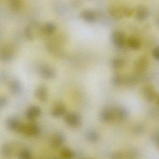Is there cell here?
<instances>
[{
  "label": "cell",
  "instance_id": "d6a6232c",
  "mask_svg": "<svg viewBox=\"0 0 159 159\" xmlns=\"http://www.w3.org/2000/svg\"><path fill=\"white\" fill-rule=\"evenodd\" d=\"M157 24H158V26H159V18L158 19V20H157Z\"/></svg>",
  "mask_w": 159,
  "mask_h": 159
},
{
  "label": "cell",
  "instance_id": "8992f818",
  "mask_svg": "<svg viewBox=\"0 0 159 159\" xmlns=\"http://www.w3.org/2000/svg\"><path fill=\"white\" fill-rule=\"evenodd\" d=\"M40 76L43 79L51 80L54 79L56 76V71L53 67L50 65H41L38 70Z\"/></svg>",
  "mask_w": 159,
  "mask_h": 159
},
{
  "label": "cell",
  "instance_id": "cb8c5ba5",
  "mask_svg": "<svg viewBox=\"0 0 159 159\" xmlns=\"http://www.w3.org/2000/svg\"><path fill=\"white\" fill-rule=\"evenodd\" d=\"M22 0H9V4L10 7L14 10H19L22 7Z\"/></svg>",
  "mask_w": 159,
  "mask_h": 159
},
{
  "label": "cell",
  "instance_id": "4fadbf2b",
  "mask_svg": "<svg viewBox=\"0 0 159 159\" xmlns=\"http://www.w3.org/2000/svg\"><path fill=\"white\" fill-rule=\"evenodd\" d=\"M56 25L52 22H46L41 27L40 33L44 36H49L54 34L56 31Z\"/></svg>",
  "mask_w": 159,
  "mask_h": 159
},
{
  "label": "cell",
  "instance_id": "5b68a950",
  "mask_svg": "<svg viewBox=\"0 0 159 159\" xmlns=\"http://www.w3.org/2000/svg\"><path fill=\"white\" fill-rule=\"evenodd\" d=\"M6 126L7 129L12 131L21 133L24 124L21 123L18 119L11 117L7 120Z\"/></svg>",
  "mask_w": 159,
  "mask_h": 159
},
{
  "label": "cell",
  "instance_id": "2e32d148",
  "mask_svg": "<svg viewBox=\"0 0 159 159\" xmlns=\"http://www.w3.org/2000/svg\"><path fill=\"white\" fill-rule=\"evenodd\" d=\"M65 141V138L62 134L58 133L55 134L51 138L50 144L52 148H58L60 147L64 143Z\"/></svg>",
  "mask_w": 159,
  "mask_h": 159
},
{
  "label": "cell",
  "instance_id": "52a82bcc",
  "mask_svg": "<svg viewBox=\"0 0 159 159\" xmlns=\"http://www.w3.org/2000/svg\"><path fill=\"white\" fill-rule=\"evenodd\" d=\"M41 27L39 28L36 22H32L25 28L24 35L28 40L32 41L37 35V31H40ZM41 34V33H40Z\"/></svg>",
  "mask_w": 159,
  "mask_h": 159
},
{
  "label": "cell",
  "instance_id": "f546056e",
  "mask_svg": "<svg viewBox=\"0 0 159 159\" xmlns=\"http://www.w3.org/2000/svg\"><path fill=\"white\" fill-rule=\"evenodd\" d=\"M122 13L124 15L127 17H130L133 14V10L131 8L126 7L124 8L122 11Z\"/></svg>",
  "mask_w": 159,
  "mask_h": 159
},
{
  "label": "cell",
  "instance_id": "d6986e66",
  "mask_svg": "<svg viewBox=\"0 0 159 159\" xmlns=\"http://www.w3.org/2000/svg\"><path fill=\"white\" fill-rule=\"evenodd\" d=\"M109 15L115 19L118 20L123 16V13L121 10L115 6H112L108 9Z\"/></svg>",
  "mask_w": 159,
  "mask_h": 159
},
{
  "label": "cell",
  "instance_id": "5bb4252c",
  "mask_svg": "<svg viewBox=\"0 0 159 159\" xmlns=\"http://www.w3.org/2000/svg\"><path fill=\"white\" fill-rule=\"evenodd\" d=\"M80 16L83 20L88 23H94L96 20L97 16L96 13L93 10L86 9L80 13Z\"/></svg>",
  "mask_w": 159,
  "mask_h": 159
},
{
  "label": "cell",
  "instance_id": "ac0fdd59",
  "mask_svg": "<svg viewBox=\"0 0 159 159\" xmlns=\"http://www.w3.org/2000/svg\"><path fill=\"white\" fill-rule=\"evenodd\" d=\"M129 46L133 50H139L141 47V43L138 38L135 37H130L127 40Z\"/></svg>",
  "mask_w": 159,
  "mask_h": 159
},
{
  "label": "cell",
  "instance_id": "7c38bea8",
  "mask_svg": "<svg viewBox=\"0 0 159 159\" xmlns=\"http://www.w3.org/2000/svg\"><path fill=\"white\" fill-rule=\"evenodd\" d=\"M149 14V10L144 5H139L136 9L135 17L139 21H144L148 17Z\"/></svg>",
  "mask_w": 159,
  "mask_h": 159
},
{
  "label": "cell",
  "instance_id": "ffe728a7",
  "mask_svg": "<svg viewBox=\"0 0 159 159\" xmlns=\"http://www.w3.org/2000/svg\"><path fill=\"white\" fill-rule=\"evenodd\" d=\"M86 139L91 143H96L99 140V134L97 132L92 130L88 131L86 134Z\"/></svg>",
  "mask_w": 159,
  "mask_h": 159
},
{
  "label": "cell",
  "instance_id": "484cf974",
  "mask_svg": "<svg viewBox=\"0 0 159 159\" xmlns=\"http://www.w3.org/2000/svg\"><path fill=\"white\" fill-rule=\"evenodd\" d=\"M124 64V61L120 58H115L112 61V66L115 69L121 68Z\"/></svg>",
  "mask_w": 159,
  "mask_h": 159
},
{
  "label": "cell",
  "instance_id": "4dcf8cb0",
  "mask_svg": "<svg viewBox=\"0 0 159 159\" xmlns=\"http://www.w3.org/2000/svg\"><path fill=\"white\" fill-rule=\"evenodd\" d=\"M121 79L120 77H119V75H115L114 76L113 80H112V81H113V83L115 85H119L120 83L121 82Z\"/></svg>",
  "mask_w": 159,
  "mask_h": 159
},
{
  "label": "cell",
  "instance_id": "277c9868",
  "mask_svg": "<svg viewBox=\"0 0 159 159\" xmlns=\"http://www.w3.org/2000/svg\"><path fill=\"white\" fill-rule=\"evenodd\" d=\"M15 49L10 45H6L3 47L0 52L1 60L4 62H10L15 57Z\"/></svg>",
  "mask_w": 159,
  "mask_h": 159
},
{
  "label": "cell",
  "instance_id": "e0dca14e",
  "mask_svg": "<svg viewBox=\"0 0 159 159\" xmlns=\"http://www.w3.org/2000/svg\"><path fill=\"white\" fill-rule=\"evenodd\" d=\"M143 94L145 99L148 102H152L157 97V93L151 85L144 87Z\"/></svg>",
  "mask_w": 159,
  "mask_h": 159
},
{
  "label": "cell",
  "instance_id": "f1b7e54d",
  "mask_svg": "<svg viewBox=\"0 0 159 159\" xmlns=\"http://www.w3.org/2000/svg\"><path fill=\"white\" fill-rule=\"evenodd\" d=\"M152 56L154 58L159 61V46L155 48L152 51Z\"/></svg>",
  "mask_w": 159,
  "mask_h": 159
},
{
  "label": "cell",
  "instance_id": "9a60e30c",
  "mask_svg": "<svg viewBox=\"0 0 159 159\" xmlns=\"http://www.w3.org/2000/svg\"><path fill=\"white\" fill-rule=\"evenodd\" d=\"M8 89L13 95H18L21 92L22 85L18 80H12L8 84Z\"/></svg>",
  "mask_w": 159,
  "mask_h": 159
},
{
  "label": "cell",
  "instance_id": "836d02e7",
  "mask_svg": "<svg viewBox=\"0 0 159 159\" xmlns=\"http://www.w3.org/2000/svg\"><path fill=\"white\" fill-rule=\"evenodd\" d=\"M158 104L159 105V97L158 99Z\"/></svg>",
  "mask_w": 159,
  "mask_h": 159
},
{
  "label": "cell",
  "instance_id": "603a6c76",
  "mask_svg": "<svg viewBox=\"0 0 159 159\" xmlns=\"http://www.w3.org/2000/svg\"><path fill=\"white\" fill-rule=\"evenodd\" d=\"M19 159H32L31 152L28 148H23L19 153Z\"/></svg>",
  "mask_w": 159,
  "mask_h": 159
},
{
  "label": "cell",
  "instance_id": "30bf717a",
  "mask_svg": "<svg viewBox=\"0 0 159 159\" xmlns=\"http://www.w3.org/2000/svg\"><path fill=\"white\" fill-rule=\"evenodd\" d=\"M35 95L40 102H44L48 98V92L46 86L41 85L36 88L35 91Z\"/></svg>",
  "mask_w": 159,
  "mask_h": 159
},
{
  "label": "cell",
  "instance_id": "3957f363",
  "mask_svg": "<svg viewBox=\"0 0 159 159\" xmlns=\"http://www.w3.org/2000/svg\"><path fill=\"white\" fill-rule=\"evenodd\" d=\"M111 40L115 46L119 48L124 47L127 43L126 36L121 31L115 30L111 34Z\"/></svg>",
  "mask_w": 159,
  "mask_h": 159
},
{
  "label": "cell",
  "instance_id": "44dd1931",
  "mask_svg": "<svg viewBox=\"0 0 159 159\" xmlns=\"http://www.w3.org/2000/svg\"><path fill=\"white\" fill-rule=\"evenodd\" d=\"M60 156L63 159H73L75 155L70 148H64L61 151Z\"/></svg>",
  "mask_w": 159,
  "mask_h": 159
},
{
  "label": "cell",
  "instance_id": "83f0119b",
  "mask_svg": "<svg viewBox=\"0 0 159 159\" xmlns=\"http://www.w3.org/2000/svg\"><path fill=\"white\" fill-rule=\"evenodd\" d=\"M7 99L5 96H2L0 98V108H2L5 107L7 104Z\"/></svg>",
  "mask_w": 159,
  "mask_h": 159
},
{
  "label": "cell",
  "instance_id": "4316f807",
  "mask_svg": "<svg viewBox=\"0 0 159 159\" xmlns=\"http://www.w3.org/2000/svg\"><path fill=\"white\" fill-rule=\"evenodd\" d=\"M147 66V62L146 60L145 59H140L137 62V67H138V69H140L141 70L145 69Z\"/></svg>",
  "mask_w": 159,
  "mask_h": 159
},
{
  "label": "cell",
  "instance_id": "d4e9b609",
  "mask_svg": "<svg viewBox=\"0 0 159 159\" xmlns=\"http://www.w3.org/2000/svg\"><path fill=\"white\" fill-rule=\"evenodd\" d=\"M2 154L4 157L6 158L9 157H11L12 154V149L11 147L7 144H5L2 146Z\"/></svg>",
  "mask_w": 159,
  "mask_h": 159
},
{
  "label": "cell",
  "instance_id": "e575fe53",
  "mask_svg": "<svg viewBox=\"0 0 159 159\" xmlns=\"http://www.w3.org/2000/svg\"><path fill=\"white\" fill-rule=\"evenodd\" d=\"M56 159V158H55V159Z\"/></svg>",
  "mask_w": 159,
  "mask_h": 159
},
{
  "label": "cell",
  "instance_id": "6da1fadb",
  "mask_svg": "<svg viewBox=\"0 0 159 159\" xmlns=\"http://www.w3.org/2000/svg\"><path fill=\"white\" fill-rule=\"evenodd\" d=\"M82 118L81 116L74 112L67 113L64 116L65 123L71 128H77L82 124Z\"/></svg>",
  "mask_w": 159,
  "mask_h": 159
},
{
  "label": "cell",
  "instance_id": "7402d4cb",
  "mask_svg": "<svg viewBox=\"0 0 159 159\" xmlns=\"http://www.w3.org/2000/svg\"><path fill=\"white\" fill-rule=\"evenodd\" d=\"M115 118L118 119L120 120L125 119L128 116V113L127 110L122 107H119L115 109Z\"/></svg>",
  "mask_w": 159,
  "mask_h": 159
},
{
  "label": "cell",
  "instance_id": "7a4b0ae2",
  "mask_svg": "<svg viewBox=\"0 0 159 159\" xmlns=\"http://www.w3.org/2000/svg\"><path fill=\"white\" fill-rule=\"evenodd\" d=\"M41 129L38 124L35 122H30L24 124L22 133L28 137H35L40 134Z\"/></svg>",
  "mask_w": 159,
  "mask_h": 159
},
{
  "label": "cell",
  "instance_id": "8fae6325",
  "mask_svg": "<svg viewBox=\"0 0 159 159\" xmlns=\"http://www.w3.org/2000/svg\"><path fill=\"white\" fill-rule=\"evenodd\" d=\"M100 118L104 122H108L115 118V109L106 108L103 109L100 114Z\"/></svg>",
  "mask_w": 159,
  "mask_h": 159
},
{
  "label": "cell",
  "instance_id": "ba28073f",
  "mask_svg": "<svg viewBox=\"0 0 159 159\" xmlns=\"http://www.w3.org/2000/svg\"><path fill=\"white\" fill-rule=\"evenodd\" d=\"M41 109L39 107L35 105L29 107L25 113V117L29 120H35L40 116L41 114Z\"/></svg>",
  "mask_w": 159,
  "mask_h": 159
},
{
  "label": "cell",
  "instance_id": "9c48e42d",
  "mask_svg": "<svg viewBox=\"0 0 159 159\" xmlns=\"http://www.w3.org/2000/svg\"><path fill=\"white\" fill-rule=\"evenodd\" d=\"M66 113V106L60 102L55 103L51 109V115L53 117H61L65 116Z\"/></svg>",
  "mask_w": 159,
  "mask_h": 159
},
{
  "label": "cell",
  "instance_id": "1f68e13d",
  "mask_svg": "<svg viewBox=\"0 0 159 159\" xmlns=\"http://www.w3.org/2000/svg\"><path fill=\"white\" fill-rule=\"evenodd\" d=\"M157 142L158 146V148H159V136H157Z\"/></svg>",
  "mask_w": 159,
  "mask_h": 159
}]
</instances>
